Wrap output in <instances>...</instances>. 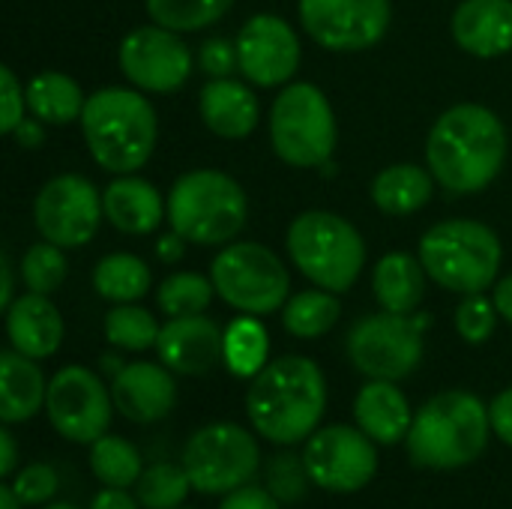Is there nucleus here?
<instances>
[{
	"label": "nucleus",
	"instance_id": "nucleus-42",
	"mask_svg": "<svg viewBox=\"0 0 512 509\" xmlns=\"http://www.w3.org/2000/svg\"><path fill=\"white\" fill-rule=\"evenodd\" d=\"M198 63H201V69H204L210 78H228L234 69H240L237 42H228V39H207V42L201 45Z\"/></svg>",
	"mask_w": 512,
	"mask_h": 509
},
{
	"label": "nucleus",
	"instance_id": "nucleus-6",
	"mask_svg": "<svg viewBox=\"0 0 512 509\" xmlns=\"http://www.w3.org/2000/svg\"><path fill=\"white\" fill-rule=\"evenodd\" d=\"M168 222L171 231L189 243H228L246 225V195L240 183L222 171H189L168 195Z\"/></svg>",
	"mask_w": 512,
	"mask_h": 509
},
{
	"label": "nucleus",
	"instance_id": "nucleus-11",
	"mask_svg": "<svg viewBox=\"0 0 512 509\" xmlns=\"http://www.w3.org/2000/svg\"><path fill=\"white\" fill-rule=\"evenodd\" d=\"M429 318L411 315H369L348 333L351 363L372 381H402L423 360V330Z\"/></svg>",
	"mask_w": 512,
	"mask_h": 509
},
{
	"label": "nucleus",
	"instance_id": "nucleus-24",
	"mask_svg": "<svg viewBox=\"0 0 512 509\" xmlns=\"http://www.w3.org/2000/svg\"><path fill=\"white\" fill-rule=\"evenodd\" d=\"M102 210L117 231L150 234L159 228V222L165 216V201L153 183L132 177V174H120L102 192Z\"/></svg>",
	"mask_w": 512,
	"mask_h": 509
},
{
	"label": "nucleus",
	"instance_id": "nucleus-37",
	"mask_svg": "<svg viewBox=\"0 0 512 509\" xmlns=\"http://www.w3.org/2000/svg\"><path fill=\"white\" fill-rule=\"evenodd\" d=\"M24 285L36 294H54L66 279V258L63 249L54 243H33L21 258Z\"/></svg>",
	"mask_w": 512,
	"mask_h": 509
},
{
	"label": "nucleus",
	"instance_id": "nucleus-22",
	"mask_svg": "<svg viewBox=\"0 0 512 509\" xmlns=\"http://www.w3.org/2000/svg\"><path fill=\"white\" fill-rule=\"evenodd\" d=\"M204 126L219 138H246L261 117L258 96L234 78H210L198 96Z\"/></svg>",
	"mask_w": 512,
	"mask_h": 509
},
{
	"label": "nucleus",
	"instance_id": "nucleus-2",
	"mask_svg": "<svg viewBox=\"0 0 512 509\" xmlns=\"http://www.w3.org/2000/svg\"><path fill=\"white\" fill-rule=\"evenodd\" d=\"M327 408V384L309 357H279L249 384L246 414L255 432L273 444L291 447L309 441Z\"/></svg>",
	"mask_w": 512,
	"mask_h": 509
},
{
	"label": "nucleus",
	"instance_id": "nucleus-5",
	"mask_svg": "<svg viewBox=\"0 0 512 509\" xmlns=\"http://www.w3.org/2000/svg\"><path fill=\"white\" fill-rule=\"evenodd\" d=\"M420 261L432 282L468 297L495 285L504 249L489 225L474 219H447L423 234Z\"/></svg>",
	"mask_w": 512,
	"mask_h": 509
},
{
	"label": "nucleus",
	"instance_id": "nucleus-15",
	"mask_svg": "<svg viewBox=\"0 0 512 509\" xmlns=\"http://www.w3.org/2000/svg\"><path fill=\"white\" fill-rule=\"evenodd\" d=\"M306 33L330 51H366L390 27V0H300Z\"/></svg>",
	"mask_w": 512,
	"mask_h": 509
},
{
	"label": "nucleus",
	"instance_id": "nucleus-44",
	"mask_svg": "<svg viewBox=\"0 0 512 509\" xmlns=\"http://www.w3.org/2000/svg\"><path fill=\"white\" fill-rule=\"evenodd\" d=\"M489 420H492V432L507 447H512V387L495 396V402L489 405Z\"/></svg>",
	"mask_w": 512,
	"mask_h": 509
},
{
	"label": "nucleus",
	"instance_id": "nucleus-13",
	"mask_svg": "<svg viewBox=\"0 0 512 509\" xmlns=\"http://www.w3.org/2000/svg\"><path fill=\"white\" fill-rule=\"evenodd\" d=\"M102 213V195L78 174H60L48 180L33 204V219L42 240L60 249L87 246L99 231Z\"/></svg>",
	"mask_w": 512,
	"mask_h": 509
},
{
	"label": "nucleus",
	"instance_id": "nucleus-8",
	"mask_svg": "<svg viewBox=\"0 0 512 509\" xmlns=\"http://www.w3.org/2000/svg\"><path fill=\"white\" fill-rule=\"evenodd\" d=\"M270 141L282 162L321 168L336 147V117L330 99L315 84H288L270 108Z\"/></svg>",
	"mask_w": 512,
	"mask_h": 509
},
{
	"label": "nucleus",
	"instance_id": "nucleus-9",
	"mask_svg": "<svg viewBox=\"0 0 512 509\" xmlns=\"http://www.w3.org/2000/svg\"><path fill=\"white\" fill-rule=\"evenodd\" d=\"M210 279L216 294L246 315H270L282 309L291 291L288 267L261 243L225 246L210 264Z\"/></svg>",
	"mask_w": 512,
	"mask_h": 509
},
{
	"label": "nucleus",
	"instance_id": "nucleus-4",
	"mask_svg": "<svg viewBox=\"0 0 512 509\" xmlns=\"http://www.w3.org/2000/svg\"><path fill=\"white\" fill-rule=\"evenodd\" d=\"M81 129L90 156L111 174L138 171L156 147V111L153 105L123 87H105L87 96L81 111Z\"/></svg>",
	"mask_w": 512,
	"mask_h": 509
},
{
	"label": "nucleus",
	"instance_id": "nucleus-7",
	"mask_svg": "<svg viewBox=\"0 0 512 509\" xmlns=\"http://www.w3.org/2000/svg\"><path fill=\"white\" fill-rule=\"evenodd\" d=\"M288 252L294 267L318 288L345 294L366 261V246L360 231L327 210L300 213L288 228Z\"/></svg>",
	"mask_w": 512,
	"mask_h": 509
},
{
	"label": "nucleus",
	"instance_id": "nucleus-33",
	"mask_svg": "<svg viewBox=\"0 0 512 509\" xmlns=\"http://www.w3.org/2000/svg\"><path fill=\"white\" fill-rule=\"evenodd\" d=\"M234 0H147V12L153 24L168 27L174 33L204 30L219 21Z\"/></svg>",
	"mask_w": 512,
	"mask_h": 509
},
{
	"label": "nucleus",
	"instance_id": "nucleus-46",
	"mask_svg": "<svg viewBox=\"0 0 512 509\" xmlns=\"http://www.w3.org/2000/svg\"><path fill=\"white\" fill-rule=\"evenodd\" d=\"M9 135H15V141H18V147H24V150H36L42 141H45V129H42V120H21Z\"/></svg>",
	"mask_w": 512,
	"mask_h": 509
},
{
	"label": "nucleus",
	"instance_id": "nucleus-41",
	"mask_svg": "<svg viewBox=\"0 0 512 509\" xmlns=\"http://www.w3.org/2000/svg\"><path fill=\"white\" fill-rule=\"evenodd\" d=\"M0 102H3V111H0V129L3 132H12L21 120H24V105H27V90L18 84L15 72L9 66L0 69Z\"/></svg>",
	"mask_w": 512,
	"mask_h": 509
},
{
	"label": "nucleus",
	"instance_id": "nucleus-27",
	"mask_svg": "<svg viewBox=\"0 0 512 509\" xmlns=\"http://www.w3.org/2000/svg\"><path fill=\"white\" fill-rule=\"evenodd\" d=\"M432 198V174L420 165H390L372 183V201L390 216H408Z\"/></svg>",
	"mask_w": 512,
	"mask_h": 509
},
{
	"label": "nucleus",
	"instance_id": "nucleus-45",
	"mask_svg": "<svg viewBox=\"0 0 512 509\" xmlns=\"http://www.w3.org/2000/svg\"><path fill=\"white\" fill-rule=\"evenodd\" d=\"M90 509H141V504H138V498L126 495V489H108V486H105V489L93 498Z\"/></svg>",
	"mask_w": 512,
	"mask_h": 509
},
{
	"label": "nucleus",
	"instance_id": "nucleus-14",
	"mask_svg": "<svg viewBox=\"0 0 512 509\" xmlns=\"http://www.w3.org/2000/svg\"><path fill=\"white\" fill-rule=\"evenodd\" d=\"M45 408L57 435L75 444H96L111 423L114 399L96 372L66 366L48 381Z\"/></svg>",
	"mask_w": 512,
	"mask_h": 509
},
{
	"label": "nucleus",
	"instance_id": "nucleus-50",
	"mask_svg": "<svg viewBox=\"0 0 512 509\" xmlns=\"http://www.w3.org/2000/svg\"><path fill=\"white\" fill-rule=\"evenodd\" d=\"M0 279H3V285H0V309H9L12 306V264H9L6 255L0 258Z\"/></svg>",
	"mask_w": 512,
	"mask_h": 509
},
{
	"label": "nucleus",
	"instance_id": "nucleus-39",
	"mask_svg": "<svg viewBox=\"0 0 512 509\" xmlns=\"http://www.w3.org/2000/svg\"><path fill=\"white\" fill-rule=\"evenodd\" d=\"M12 492L24 507H39L48 504L57 492V474L48 465H27L15 474Z\"/></svg>",
	"mask_w": 512,
	"mask_h": 509
},
{
	"label": "nucleus",
	"instance_id": "nucleus-32",
	"mask_svg": "<svg viewBox=\"0 0 512 509\" xmlns=\"http://www.w3.org/2000/svg\"><path fill=\"white\" fill-rule=\"evenodd\" d=\"M267 330L255 318H237L225 330V366L240 378H255L267 366Z\"/></svg>",
	"mask_w": 512,
	"mask_h": 509
},
{
	"label": "nucleus",
	"instance_id": "nucleus-23",
	"mask_svg": "<svg viewBox=\"0 0 512 509\" xmlns=\"http://www.w3.org/2000/svg\"><path fill=\"white\" fill-rule=\"evenodd\" d=\"M354 417H357V426L375 444H384V447L405 441L414 423L408 399L396 387V381H369L354 399Z\"/></svg>",
	"mask_w": 512,
	"mask_h": 509
},
{
	"label": "nucleus",
	"instance_id": "nucleus-25",
	"mask_svg": "<svg viewBox=\"0 0 512 509\" xmlns=\"http://www.w3.org/2000/svg\"><path fill=\"white\" fill-rule=\"evenodd\" d=\"M45 378L39 372V366L12 351L0 354V420L6 426L12 423H24L30 417L39 414V408H45Z\"/></svg>",
	"mask_w": 512,
	"mask_h": 509
},
{
	"label": "nucleus",
	"instance_id": "nucleus-17",
	"mask_svg": "<svg viewBox=\"0 0 512 509\" xmlns=\"http://www.w3.org/2000/svg\"><path fill=\"white\" fill-rule=\"evenodd\" d=\"M240 72L258 87H279L300 66V39L279 15H255L237 36Z\"/></svg>",
	"mask_w": 512,
	"mask_h": 509
},
{
	"label": "nucleus",
	"instance_id": "nucleus-3",
	"mask_svg": "<svg viewBox=\"0 0 512 509\" xmlns=\"http://www.w3.org/2000/svg\"><path fill=\"white\" fill-rule=\"evenodd\" d=\"M489 408L465 390H447L429 399L411 423V462L429 471H456L480 459L489 444Z\"/></svg>",
	"mask_w": 512,
	"mask_h": 509
},
{
	"label": "nucleus",
	"instance_id": "nucleus-40",
	"mask_svg": "<svg viewBox=\"0 0 512 509\" xmlns=\"http://www.w3.org/2000/svg\"><path fill=\"white\" fill-rule=\"evenodd\" d=\"M306 465L303 459L297 462L294 456H279L273 462V471H270V492L282 501H297L306 489Z\"/></svg>",
	"mask_w": 512,
	"mask_h": 509
},
{
	"label": "nucleus",
	"instance_id": "nucleus-52",
	"mask_svg": "<svg viewBox=\"0 0 512 509\" xmlns=\"http://www.w3.org/2000/svg\"><path fill=\"white\" fill-rule=\"evenodd\" d=\"M45 509H75V507H69V504H51V507H45Z\"/></svg>",
	"mask_w": 512,
	"mask_h": 509
},
{
	"label": "nucleus",
	"instance_id": "nucleus-21",
	"mask_svg": "<svg viewBox=\"0 0 512 509\" xmlns=\"http://www.w3.org/2000/svg\"><path fill=\"white\" fill-rule=\"evenodd\" d=\"M6 333L18 354L30 360L51 357L63 342V318L48 294H21L6 309Z\"/></svg>",
	"mask_w": 512,
	"mask_h": 509
},
{
	"label": "nucleus",
	"instance_id": "nucleus-36",
	"mask_svg": "<svg viewBox=\"0 0 512 509\" xmlns=\"http://www.w3.org/2000/svg\"><path fill=\"white\" fill-rule=\"evenodd\" d=\"M192 483L189 474L174 465H153L141 474V480L135 483V495L138 504L144 509H177L186 495H189Z\"/></svg>",
	"mask_w": 512,
	"mask_h": 509
},
{
	"label": "nucleus",
	"instance_id": "nucleus-34",
	"mask_svg": "<svg viewBox=\"0 0 512 509\" xmlns=\"http://www.w3.org/2000/svg\"><path fill=\"white\" fill-rule=\"evenodd\" d=\"M159 324L147 309L117 303L105 315V339L123 351H147L159 342Z\"/></svg>",
	"mask_w": 512,
	"mask_h": 509
},
{
	"label": "nucleus",
	"instance_id": "nucleus-35",
	"mask_svg": "<svg viewBox=\"0 0 512 509\" xmlns=\"http://www.w3.org/2000/svg\"><path fill=\"white\" fill-rule=\"evenodd\" d=\"M213 279H204L198 273H174L159 285V309L168 318H186V315H204L213 300Z\"/></svg>",
	"mask_w": 512,
	"mask_h": 509
},
{
	"label": "nucleus",
	"instance_id": "nucleus-43",
	"mask_svg": "<svg viewBox=\"0 0 512 509\" xmlns=\"http://www.w3.org/2000/svg\"><path fill=\"white\" fill-rule=\"evenodd\" d=\"M219 509H279V501H276L273 492L255 489V486H243V489L228 492Z\"/></svg>",
	"mask_w": 512,
	"mask_h": 509
},
{
	"label": "nucleus",
	"instance_id": "nucleus-12",
	"mask_svg": "<svg viewBox=\"0 0 512 509\" xmlns=\"http://www.w3.org/2000/svg\"><path fill=\"white\" fill-rule=\"evenodd\" d=\"M303 465L318 489L351 495L378 474V450L360 426H327L306 441Z\"/></svg>",
	"mask_w": 512,
	"mask_h": 509
},
{
	"label": "nucleus",
	"instance_id": "nucleus-47",
	"mask_svg": "<svg viewBox=\"0 0 512 509\" xmlns=\"http://www.w3.org/2000/svg\"><path fill=\"white\" fill-rule=\"evenodd\" d=\"M183 237L174 231V234H165L159 243H156V255L162 258V261H168V264H174V261H180L183 258Z\"/></svg>",
	"mask_w": 512,
	"mask_h": 509
},
{
	"label": "nucleus",
	"instance_id": "nucleus-28",
	"mask_svg": "<svg viewBox=\"0 0 512 509\" xmlns=\"http://www.w3.org/2000/svg\"><path fill=\"white\" fill-rule=\"evenodd\" d=\"M81 87L63 72H39L27 84V108L48 126H66L84 111Z\"/></svg>",
	"mask_w": 512,
	"mask_h": 509
},
{
	"label": "nucleus",
	"instance_id": "nucleus-29",
	"mask_svg": "<svg viewBox=\"0 0 512 509\" xmlns=\"http://www.w3.org/2000/svg\"><path fill=\"white\" fill-rule=\"evenodd\" d=\"M93 285H96L99 297H105L111 303H135L150 291V270L141 258L117 252L96 264Z\"/></svg>",
	"mask_w": 512,
	"mask_h": 509
},
{
	"label": "nucleus",
	"instance_id": "nucleus-1",
	"mask_svg": "<svg viewBox=\"0 0 512 509\" xmlns=\"http://www.w3.org/2000/svg\"><path fill=\"white\" fill-rule=\"evenodd\" d=\"M432 177L453 195L486 189L504 168L507 129L495 111L465 102L444 111L426 141Z\"/></svg>",
	"mask_w": 512,
	"mask_h": 509
},
{
	"label": "nucleus",
	"instance_id": "nucleus-30",
	"mask_svg": "<svg viewBox=\"0 0 512 509\" xmlns=\"http://www.w3.org/2000/svg\"><path fill=\"white\" fill-rule=\"evenodd\" d=\"M339 312L342 306L333 291H300L285 303L282 324L297 339H318L336 327Z\"/></svg>",
	"mask_w": 512,
	"mask_h": 509
},
{
	"label": "nucleus",
	"instance_id": "nucleus-10",
	"mask_svg": "<svg viewBox=\"0 0 512 509\" xmlns=\"http://www.w3.org/2000/svg\"><path fill=\"white\" fill-rule=\"evenodd\" d=\"M258 465V441L234 423L198 429L183 450V471L189 474L192 489L201 495H228L243 489L258 474Z\"/></svg>",
	"mask_w": 512,
	"mask_h": 509
},
{
	"label": "nucleus",
	"instance_id": "nucleus-51",
	"mask_svg": "<svg viewBox=\"0 0 512 509\" xmlns=\"http://www.w3.org/2000/svg\"><path fill=\"white\" fill-rule=\"evenodd\" d=\"M24 504L15 498V492H12V486H3L0 489V509H21Z\"/></svg>",
	"mask_w": 512,
	"mask_h": 509
},
{
	"label": "nucleus",
	"instance_id": "nucleus-38",
	"mask_svg": "<svg viewBox=\"0 0 512 509\" xmlns=\"http://www.w3.org/2000/svg\"><path fill=\"white\" fill-rule=\"evenodd\" d=\"M495 324H498V306L495 300L489 303L483 294H468L456 309V330L471 345L486 342L495 333Z\"/></svg>",
	"mask_w": 512,
	"mask_h": 509
},
{
	"label": "nucleus",
	"instance_id": "nucleus-26",
	"mask_svg": "<svg viewBox=\"0 0 512 509\" xmlns=\"http://www.w3.org/2000/svg\"><path fill=\"white\" fill-rule=\"evenodd\" d=\"M426 276L429 273L423 261L411 258L408 252H390L378 261L372 276L375 300L381 303L384 312L411 315L426 294Z\"/></svg>",
	"mask_w": 512,
	"mask_h": 509
},
{
	"label": "nucleus",
	"instance_id": "nucleus-18",
	"mask_svg": "<svg viewBox=\"0 0 512 509\" xmlns=\"http://www.w3.org/2000/svg\"><path fill=\"white\" fill-rule=\"evenodd\" d=\"M156 351L162 366L177 375H207L219 360H225V333L204 315L171 318L159 330Z\"/></svg>",
	"mask_w": 512,
	"mask_h": 509
},
{
	"label": "nucleus",
	"instance_id": "nucleus-20",
	"mask_svg": "<svg viewBox=\"0 0 512 509\" xmlns=\"http://www.w3.org/2000/svg\"><path fill=\"white\" fill-rule=\"evenodd\" d=\"M453 36L474 57L512 51V0H462L453 12Z\"/></svg>",
	"mask_w": 512,
	"mask_h": 509
},
{
	"label": "nucleus",
	"instance_id": "nucleus-16",
	"mask_svg": "<svg viewBox=\"0 0 512 509\" xmlns=\"http://www.w3.org/2000/svg\"><path fill=\"white\" fill-rule=\"evenodd\" d=\"M120 69L147 93H171L186 84L192 72V54L168 27H135L120 42Z\"/></svg>",
	"mask_w": 512,
	"mask_h": 509
},
{
	"label": "nucleus",
	"instance_id": "nucleus-48",
	"mask_svg": "<svg viewBox=\"0 0 512 509\" xmlns=\"http://www.w3.org/2000/svg\"><path fill=\"white\" fill-rule=\"evenodd\" d=\"M495 306H498V315H504V321L512 324V273L504 276L498 285H495Z\"/></svg>",
	"mask_w": 512,
	"mask_h": 509
},
{
	"label": "nucleus",
	"instance_id": "nucleus-19",
	"mask_svg": "<svg viewBox=\"0 0 512 509\" xmlns=\"http://www.w3.org/2000/svg\"><path fill=\"white\" fill-rule=\"evenodd\" d=\"M168 366L156 363H129L111 381L114 408L129 423H159L174 411L177 384L168 375Z\"/></svg>",
	"mask_w": 512,
	"mask_h": 509
},
{
	"label": "nucleus",
	"instance_id": "nucleus-49",
	"mask_svg": "<svg viewBox=\"0 0 512 509\" xmlns=\"http://www.w3.org/2000/svg\"><path fill=\"white\" fill-rule=\"evenodd\" d=\"M0 450H3V465H0V474L3 477H9V474H15V438H12V432L3 426V432H0Z\"/></svg>",
	"mask_w": 512,
	"mask_h": 509
},
{
	"label": "nucleus",
	"instance_id": "nucleus-31",
	"mask_svg": "<svg viewBox=\"0 0 512 509\" xmlns=\"http://www.w3.org/2000/svg\"><path fill=\"white\" fill-rule=\"evenodd\" d=\"M90 471L108 489H129L141 480L144 465H141L138 450L129 441L114 438V435H102L90 447Z\"/></svg>",
	"mask_w": 512,
	"mask_h": 509
}]
</instances>
